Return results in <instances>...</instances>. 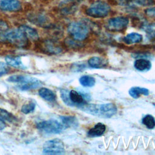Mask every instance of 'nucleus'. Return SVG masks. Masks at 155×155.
I'll return each instance as SVG.
<instances>
[{
	"mask_svg": "<svg viewBox=\"0 0 155 155\" xmlns=\"http://www.w3.org/2000/svg\"><path fill=\"white\" fill-rule=\"evenodd\" d=\"M80 109L89 114L104 118H110L114 116L117 112V107L116 105L113 103L103 104L86 103L83 105Z\"/></svg>",
	"mask_w": 155,
	"mask_h": 155,
	"instance_id": "1",
	"label": "nucleus"
},
{
	"mask_svg": "<svg viewBox=\"0 0 155 155\" xmlns=\"http://www.w3.org/2000/svg\"><path fill=\"white\" fill-rule=\"evenodd\" d=\"M7 81L16 83L18 88L22 91L36 89L42 85V82L37 78L22 74L12 75L7 79Z\"/></svg>",
	"mask_w": 155,
	"mask_h": 155,
	"instance_id": "2",
	"label": "nucleus"
},
{
	"mask_svg": "<svg viewBox=\"0 0 155 155\" xmlns=\"http://www.w3.org/2000/svg\"><path fill=\"white\" fill-rule=\"evenodd\" d=\"M68 33L75 41H82L87 38L89 33L88 25L80 21L71 22L67 28Z\"/></svg>",
	"mask_w": 155,
	"mask_h": 155,
	"instance_id": "3",
	"label": "nucleus"
},
{
	"mask_svg": "<svg viewBox=\"0 0 155 155\" xmlns=\"http://www.w3.org/2000/svg\"><path fill=\"white\" fill-rule=\"evenodd\" d=\"M3 38L10 44L19 48H24L28 45V39L19 28L11 29L5 31Z\"/></svg>",
	"mask_w": 155,
	"mask_h": 155,
	"instance_id": "4",
	"label": "nucleus"
},
{
	"mask_svg": "<svg viewBox=\"0 0 155 155\" xmlns=\"http://www.w3.org/2000/svg\"><path fill=\"white\" fill-rule=\"evenodd\" d=\"M110 10V5L102 1H96L87 8L86 14L94 18H103L108 16Z\"/></svg>",
	"mask_w": 155,
	"mask_h": 155,
	"instance_id": "5",
	"label": "nucleus"
},
{
	"mask_svg": "<svg viewBox=\"0 0 155 155\" xmlns=\"http://www.w3.org/2000/svg\"><path fill=\"white\" fill-rule=\"evenodd\" d=\"M36 127L39 131L47 134H58L65 128L62 123L54 119L39 121Z\"/></svg>",
	"mask_w": 155,
	"mask_h": 155,
	"instance_id": "6",
	"label": "nucleus"
},
{
	"mask_svg": "<svg viewBox=\"0 0 155 155\" xmlns=\"http://www.w3.org/2000/svg\"><path fill=\"white\" fill-rule=\"evenodd\" d=\"M65 152L64 145L59 139H53L45 142L43 145V153L47 154H61Z\"/></svg>",
	"mask_w": 155,
	"mask_h": 155,
	"instance_id": "7",
	"label": "nucleus"
},
{
	"mask_svg": "<svg viewBox=\"0 0 155 155\" xmlns=\"http://www.w3.org/2000/svg\"><path fill=\"white\" fill-rule=\"evenodd\" d=\"M129 19L125 16H117L110 19L107 24V28L111 31H122L128 26Z\"/></svg>",
	"mask_w": 155,
	"mask_h": 155,
	"instance_id": "8",
	"label": "nucleus"
},
{
	"mask_svg": "<svg viewBox=\"0 0 155 155\" xmlns=\"http://www.w3.org/2000/svg\"><path fill=\"white\" fill-rule=\"evenodd\" d=\"M28 19L35 25L45 28H48L52 25L49 18L42 13H30L28 15Z\"/></svg>",
	"mask_w": 155,
	"mask_h": 155,
	"instance_id": "9",
	"label": "nucleus"
},
{
	"mask_svg": "<svg viewBox=\"0 0 155 155\" xmlns=\"http://www.w3.org/2000/svg\"><path fill=\"white\" fill-rule=\"evenodd\" d=\"M39 48L42 52L47 54H55L62 51L59 45L51 39H45L39 43Z\"/></svg>",
	"mask_w": 155,
	"mask_h": 155,
	"instance_id": "10",
	"label": "nucleus"
},
{
	"mask_svg": "<svg viewBox=\"0 0 155 155\" xmlns=\"http://www.w3.org/2000/svg\"><path fill=\"white\" fill-rule=\"evenodd\" d=\"M85 94H82L77 91L72 90L69 91V98L71 102V107L81 108L83 105L87 103L86 101L87 97Z\"/></svg>",
	"mask_w": 155,
	"mask_h": 155,
	"instance_id": "11",
	"label": "nucleus"
},
{
	"mask_svg": "<svg viewBox=\"0 0 155 155\" xmlns=\"http://www.w3.org/2000/svg\"><path fill=\"white\" fill-rule=\"evenodd\" d=\"M80 0H62L59 4L61 12L64 15H70L77 9V4Z\"/></svg>",
	"mask_w": 155,
	"mask_h": 155,
	"instance_id": "12",
	"label": "nucleus"
},
{
	"mask_svg": "<svg viewBox=\"0 0 155 155\" xmlns=\"http://www.w3.org/2000/svg\"><path fill=\"white\" fill-rule=\"evenodd\" d=\"M22 8L18 0H0V10L5 12H18Z\"/></svg>",
	"mask_w": 155,
	"mask_h": 155,
	"instance_id": "13",
	"label": "nucleus"
},
{
	"mask_svg": "<svg viewBox=\"0 0 155 155\" xmlns=\"http://www.w3.org/2000/svg\"><path fill=\"white\" fill-rule=\"evenodd\" d=\"M19 29L24 34L28 39L33 41H37L39 40L38 33L33 28L26 25H22L19 26Z\"/></svg>",
	"mask_w": 155,
	"mask_h": 155,
	"instance_id": "14",
	"label": "nucleus"
},
{
	"mask_svg": "<svg viewBox=\"0 0 155 155\" xmlns=\"http://www.w3.org/2000/svg\"><path fill=\"white\" fill-rule=\"evenodd\" d=\"M38 93H39V95L42 99H44V100L48 102H54L56 99V94L52 90L47 88H45V87L41 88L39 90Z\"/></svg>",
	"mask_w": 155,
	"mask_h": 155,
	"instance_id": "15",
	"label": "nucleus"
},
{
	"mask_svg": "<svg viewBox=\"0 0 155 155\" xmlns=\"http://www.w3.org/2000/svg\"><path fill=\"white\" fill-rule=\"evenodd\" d=\"M105 129L106 127L104 124L102 123H97L88 131L87 136L91 137L100 136L104 133Z\"/></svg>",
	"mask_w": 155,
	"mask_h": 155,
	"instance_id": "16",
	"label": "nucleus"
},
{
	"mask_svg": "<svg viewBox=\"0 0 155 155\" xmlns=\"http://www.w3.org/2000/svg\"><path fill=\"white\" fill-rule=\"evenodd\" d=\"M143 39V36L142 35L138 33H130L127 34L123 39L124 42L128 45L139 43Z\"/></svg>",
	"mask_w": 155,
	"mask_h": 155,
	"instance_id": "17",
	"label": "nucleus"
},
{
	"mask_svg": "<svg viewBox=\"0 0 155 155\" xmlns=\"http://www.w3.org/2000/svg\"><path fill=\"white\" fill-rule=\"evenodd\" d=\"M134 68L140 71H146L149 70L151 67V64L148 59L140 58L135 61L134 64Z\"/></svg>",
	"mask_w": 155,
	"mask_h": 155,
	"instance_id": "18",
	"label": "nucleus"
},
{
	"mask_svg": "<svg viewBox=\"0 0 155 155\" xmlns=\"http://www.w3.org/2000/svg\"><path fill=\"white\" fill-rule=\"evenodd\" d=\"M88 64L91 68H101L105 67L107 65V62L104 58L94 56L90 58L88 60Z\"/></svg>",
	"mask_w": 155,
	"mask_h": 155,
	"instance_id": "19",
	"label": "nucleus"
},
{
	"mask_svg": "<svg viewBox=\"0 0 155 155\" xmlns=\"http://www.w3.org/2000/svg\"><path fill=\"white\" fill-rule=\"evenodd\" d=\"M6 64L11 67L19 68L25 69V67L23 64L21 59L18 56H7L5 58Z\"/></svg>",
	"mask_w": 155,
	"mask_h": 155,
	"instance_id": "20",
	"label": "nucleus"
},
{
	"mask_svg": "<svg viewBox=\"0 0 155 155\" xmlns=\"http://www.w3.org/2000/svg\"><path fill=\"white\" fill-rule=\"evenodd\" d=\"M62 124L65 128L76 127L78 126V121L75 116H60Z\"/></svg>",
	"mask_w": 155,
	"mask_h": 155,
	"instance_id": "21",
	"label": "nucleus"
},
{
	"mask_svg": "<svg viewBox=\"0 0 155 155\" xmlns=\"http://www.w3.org/2000/svg\"><path fill=\"white\" fill-rule=\"evenodd\" d=\"M130 95L134 99H137L140 95L148 96L149 95V90L147 88L140 87H131L128 91Z\"/></svg>",
	"mask_w": 155,
	"mask_h": 155,
	"instance_id": "22",
	"label": "nucleus"
},
{
	"mask_svg": "<svg viewBox=\"0 0 155 155\" xmlns=\"http://www.w3.org/2000/svg\"><path fill=\"white\" fill-rule=\"evenodd\" d=\"M0 119L3 121H7L10 123H14L17 120L13 114L2 108H0Z\"/></svg>",
	"mask_w": 155,
	"mask_h": 155,
	"instance_id": "23",
	"label": "nucleus"
},
{
	"mask_svg": "<svg viewBox=\"0 0 155 155\" xmlns=\"http://www.w3.org/2000/svg\"><path fill=\"white\" fill-rule=\"evenodd\" d=\"M80 84L85 87H91L95 84V79L90 76L84 75L79 78Z\"/></svg>",
	"mask_w": 155,
	"mask_h": 155,
	"instance_id": "24",
	"label": "nucleus"
},
{
	"mask_svg": "<svg viewBox=\"0 0 155 155\" xmlns=\"http://www.w3.org/2000/svg\"><path fill=\"white\" fill-rule=\"evenodd\" d=\"M142 122L148 129H153L155 127V119L151 114L145 115L142 118Z\"/></svg>",
	"mask_w": 155,
	"mask_h": 155,
	"instance_id": "25",
	"label": "nucleus"
},
{
	"mask_svg": "<svg viewBox=\"0 0 155 155\" xmlns=\"http://www.w3.org/2000/svg\"><path fill=\"white\" fill-rule=\"evenodd\" d=\"M142 30L145 31L148 37L154 38L155 37V24L148 23L144 24L142 25Z\"/></svg>",
	"mask_w": 155,
	"mask_h": 155,
	"instance_id": "26",
	"label": "nucleus"
},
{
	"mask_svg": "<svg viewBox=\"0 0 155 155\" xmlns=\"http://www.w3.org/2000/svg\"><path fill=\"white\" fill-rule=\"evenodd\" d=\"M36 104L33 102H30L27 104H24L22 108H21V111L22 113L24 114H29L30 113H32L34 111L35 109Z\"/></svg>",
	"mask_w": 155,
	"mask_h": 155,
	"instance_id": "27",
	"label": "nucleus"
},
{
	"mask_svg": "<svg viewBox=\"0 0 155 155\" xmlns=\"http://www.w3.org/2000/svg\"><path fill=\"white\" fill-rule=\"evenodd\" d=\"M60 94H61V97L62 101H64V102L66 105L70 107H71V102L69 98V91L67 89H61L60 91Z\"/></svg>",
	"mask_w": 155,
	"mask_h": 155,
	"instance_id": "28",
	"label": "nucleus"
},
{
	"mask_svg": "<svg viewBox=\"0 0 155 155\" xmlns=\"http://www.w3.org/2000/svg\"><path fill=\"white\" fill-rule=\"evenodd\" d=\"M136 4L141 6H150L154 4V0H133Z\"/></svg>",
	"mask_w": 155,
	"mask_h": 155,
	"instance_id": "29",
	"label": "nucleus"
},
{
	"mask_svg": "<svg viewBox=\"0 0 155 155\" xmlns=\"http://www.w3.org/2000/svg\"><path fill=\"white\" fill-rule=\"evenodd\" d=\"M9 71V68L7 64L3 62H0V77L6 74Z\"/></svg>",
	"mask_w": 155,
	"mask_h": 155,
	"instance_id": "30",
	"label": "nucleus"
},
{
	"mask_svg": "<svg viewBox=\"0 0 155 155\" xmlns=\"http://www.w3.org/2000/svg\"><path fill=\"white\" fill-rule=\"evenodd\" d=\"M117 5L122 6H128L133 2V0H114Z\"/></svg>",
	"mask_w": 155,
	"mask_h": 155,
	"instance_id": "31",
	"label": "nucleus"
},
{
	"mask_svg": "<svg viewBox=\"0 0 155 155\" xmlns=\"http://www.w3.org/2000/svg\"><path fill=\"white\" fill-rule=\"evenodd\" d=\"M145 13L149 16L155 17V7L147 8L145 10Z\"/></svg>",
	"mask_w": 155,
	"mask_h": 155,
	"instance_id": "32",
	"label": "nucleus"
},
{
	"mask_svg": "<svg viewBox=\"0 0 155 155\" xmlns=\"http://www.w3.org/2000/svg\"><path fill=\"white\" fill-rule=\"evenodd\" d=\"M5 127V124L4 122V121L0 119V130H2Z\"/></svg>",
	"mask_w": 155,
	"mask_h": 155,
	"instance_id": "33",
	"label": "nucleus"
},
{
	"mask_svg": "<svg viewBox=\"0 0 155 155\" xmlns=\"http://www.w3.org/2000/svg\"><path fill=\"white\" fill-rule=\"evenodd\" d=\"M153 105H154V106H155V104H153Z\"/></svg>",
	"mask_w": 155,
	"mask_h": 155,
	"instance_id": "34",
	"label": "nucleus"
}]
</instances>
